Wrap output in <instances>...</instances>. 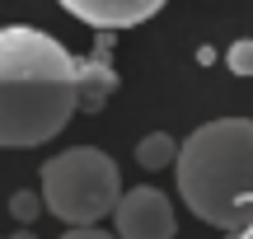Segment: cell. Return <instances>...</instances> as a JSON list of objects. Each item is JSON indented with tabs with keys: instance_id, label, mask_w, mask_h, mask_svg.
Masks as SVG:
<instances>
[{
	"instance_id": "cell-1",
	"label": "cell",
	"mask_w": 253,
	"mask_h": 239,
	"mask_svg": "<svg viewBox=\"0 0 253 239\" xmlns=\"http://www.w3.org/2000/svg\"><path fill=\"white\" fill-rule=\"evenodd\" d=\"M80 108V61L42 28L0 33V146H42Z\"/></svg>"
},
{
	"instance_id": "cell-2",
	"label": "cell",
	"mask_w": 253,
	"mask_h": 239,
	"mask_svg": "<svg viewBox=\"0 0 253 239\" xmlns=\"http://www.w3.org/2000/svg\"><path fill=\"white\" fill-rule=\"evenodd\" d=\"M178 197L220 230L253 225V122L220 118L197 127L178 150Z\"/></svg>"
},
{
	"instance_id": "cell-3",
	"label": "cell",
	"mask_w": 253,
	"mask_h": 239,
	"mask_svg": "<svg viewBox=\"0 0 253 239\" xmlns=\"http://www.w3.org/2000/svg\"><path fill=\"white\" fill-rule=\"evenodd\" d=\"M42 197L61 225H99L122 202V174L103 150L75 146L42 164Z\"/></svg>"
},
{
	"instance_id": "cell-4",
	"label": "cell",
	"mask_w": 253,
	"mask_h": 239,
	"mask_svg": "<svg viewBox=\"0 0 253 239\" xmlns=\"http://www.w3.org/2000/svg\"><path fill=\"white\" fill-rule=\"evenodd\" d=\"M118 235L122 239H173V202L160 188H131L118 202Z\"/></svg>"
},
{
	"instance_id": "cell-5",
	"label": "cell",
	"mask_w": 253,
	"mask_h": 239,
	"mask_svg": "<svg viewBox=\"0 0 253 239\" xmlns=\"http://www.w3.org/2000/svg\"><path fill=\"white\" fill-rule=\"evenodd\" d=\"M164 0H61L66 14L84 19L89 28H131L141 19H150Z\"/></svg>"
},
{
	"instance_id": "cell-6",
	"label": "cell",
	"mask_w": 253,
	"mask_h": 239,
	"mask_svg": "<svg viewBox=\"0 0 253 239\" xmlns=\"http://www.w3.org/2000/svg\"><path fill=\"white\" fill-rule=\"evenodd\" d=\"M108 47H113V28H99L94 56L80 61V108L84 113H99L103 103L113 99V89H118V71H113V61H108Z\"/></svg>"
},
{
	"instance_id": "cell-7",
	"label": "cell",
	"mask_w": 253,
	"mask_h": 239,
	"mask_svg": "<svg viewBox=\"0 0 253 239\" xmlns=\"http://www.w3.org/2000/svg\"><path fill=\"white\" fill-rule=\"evenodd\" d=\"M178 150H183V141L164 136V131H150V136H141V141H136V159H141V169L178 164Z\"/></svg>"
},
{
	"instance_id": "cell-8",
	"label": "cell",
	"mask_w": 253,
	"mask_h": 239,
	"mask_svg": "<svg viewBox=\"0 0 253 239\" xmlns=\"http://www.w3.org/2000/svg\"><path fill=\"white\" fill-rule=\"evenodd\" d=\"M42 206H47V197H38V193H28V188H24V193H14V197H9V216H14L19 225H33V221H38V211H42Z\"/></svg>"
},
{
	"instance_id": "cell-9",
	"label": "cell",
	"mask_w": 253,
	"mask_h": 239,
	"mask_svg": "<svg viewBox=\"0 0 253 239\" xmlns=\"http://www.w3.org/2000/svg\"><path fill=\"white\" fill-rule=\"evenodd\" d=\"M225 66H230L235 75H253V38H239V42H230Z\"/></svg>"
},
{
	"instance_id": "cell-10",
	"label": "cell",
	"mask_w": 253,
	"mask_h": 239,
	"mask_svg": "<svg viewBox=\"0 0 253 239\" xmlns=\"http://www.w3.org/2000/svg\"><path fill=\"white\" fill-rule=\"evenodd\" d=\"M61 239H113V235H103L99 225H71V230H66ZM118 239H122V235H118Z\"/></svg>"
},
{
	"instance_id": "cell-11",
	"label": "cell",
	"mask_w": 253,
	"mask_h": 239,
	"mask_svg": "<svg viewBox=\"0 0 253 239\" xmlns=\"http://www.w3.org/2000/svg\"><path fill=\"white\" fill-rule=\"evenodd\" d=\"M225 239H253V225H244V230H225Z\"/></svg>"
},
{
	"instance_id": "cell-12",
	"label": "cell",
	"mask_w": 253,
	"mask_h": 239,
	"mask_svg": "<svg viewBox=\"0 0 253 239\" xmlns=\"http://www.w3.org/2000/svg\"><path fill=\"white\" fill-rule=\"evenodd\" d=\"M9 239H38V235H28V230H14V235H9Z\"/></svg>"
}]
</instances>
